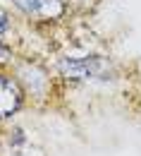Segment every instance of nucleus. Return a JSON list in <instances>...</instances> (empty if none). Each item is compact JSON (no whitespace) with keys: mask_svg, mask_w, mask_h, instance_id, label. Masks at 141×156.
<instances>
[{"mask_svg":"<svg viewBox=\"0 0 141 156\" xmlns=\"http://www.w3.org/2000/svg\"><path fill=\"white\" fill-rule=\"evenodd\" d=\"M60 72L67 79L84 82V79H108L110 65L103 58H65L60 62Z\"/></svg>","mask_w":141,"mask_h":156,"instance_id":"nucleus-1","label":"nucleus"},{"mask_svg":"<svg viewBox=\"0 0 141 156\" xmlns=\"http://www.w3.org/2000/svg\"><path fill=\"white\" fill-rule=\"evenodd\" d=\"M24 15L36 20H55L62 15V0H12Z\"/></svg>","mask_w":141,"mask_h":156,"instance_id":"nucleus-2","label":"nucleus"},{"mask_svg":"<svg viewBox=\"0 0 141 156\" xmlns=\"http://www.w3.org/2000/svg\"><path fill=\"white\" fill-rule=\"evenodd\" d=\"M22 106V89L12 77L0 75V118L12 115Z\"/></svg>","mask_w":141,"mask_h":156,"instance_id":"nucleus-3","label":"nucleus"},{"mask_svg":"<svg viewBox=\"0 0 141 156\" xmlns=\"http://www.w3.org/2000/svg\"><path fill=\"white\" fill-rule=\"evenodd\" d=\"M7 27H10V24H7V15L0 10V34H5V31H7Z\"/></svg>","mask_w":141,"mask_h":156,"instance_id":"nucleus-4","label":"nucleus"},{"mask_svg":"<svg viewBox=\"0 0 141 156\" xmlns=\"http://www.w3.org/2000/svg\"><path fill=\"white\" fill-rule=\"evenodd\" d=\"M7 55H10V53H7V48L0 43V62H5V60H7Z\"/></svg>","mask_w":141,"mask_h":156,"instance_id":"nucleus-5","label":"nucleus"}]
</instances>
